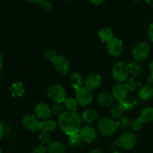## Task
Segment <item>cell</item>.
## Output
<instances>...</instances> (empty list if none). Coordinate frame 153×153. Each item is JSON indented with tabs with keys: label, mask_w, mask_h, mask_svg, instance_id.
<instances>
[{
	"label": "cell",
	"mask_w": 153,
	"mask_h": 153,
	"mask_svg": "<svg viewBox=\"0 0 153 153\" xmlns=\"http://www.w3.org/2000/svg\"><path fill=\"white\" fill-rule=\"evenodd\" d=\"M97 102L100 106L104 108L110 107L113 105L114 101V98L112 94L109 92H106V91H103L99 94L97 96Z\"/></svg>",
	"instance_id": "cell-15"
},
{
	"label": "cell",
	"mask_w": 153,
	"mask_h": 153,
	"mask_svg": "<svg viewBox=\"0 0 153 153\" xmlns=\"http://www.w3.org/2000/svg\"><path fill=\"white\" fill-rule=\"evenodd\" d=\"M140 118L144 123H150L153 121V108L147 107L143 108L141 111Z\"/></svg>",
	"instance_id": "cell-25"
},
{
	"label": "cell",
	"mask_w": 153,
	"mask_h": 153,
	"mask_svg": "<svg viewBox=\"0 0 153 153\" xmlns=\"http://www.w3.org/2000/svg\"><path fill=\"white\" fill-rule=\"evenodd\" d=\"M10 94L13 97H20L25 93V88L22 82H16L11 85L10 88Z\"/></svg>",
	"instance_id": "cell-20"
},
{
	"label": "cell",
	"mask_w": 153,
	"mask_h": 153,
	"mask_svg": "<svg viewBox=\"0 0 153 153\" xmlns=\"http://www.w3.org/2000/svg\"><path fill=\"white\" fill-rule=\"evenodd\" d=\"M4 127L1 124H0V140L2 139V137H4Z\"/></svg>",
	"instance_id": "cell-39"
},
{
	"label": "cell",
	"mask_w": 153,
	"mask_h": 153,
	"mask_svg": "<svg viewBox=\"0 0 153 153\" xmlns=\"http://www.w3.org/2000/svg\"><path fill=\"white\" fill-rule=\"evenodd\" d=\"M106 48L109 55L114 57H117L120 55L123 51V43L120 39L113 38L108 42Z\"/></svg>",
	"instance_id": "cell-10"
},
{
	"label": "cell",
	"mask_w": 153,
	"mask_h": 153,
	"mask_svg": "<svg viewBox=\"0 0 153 153\" xmlns=\"http://www.w3.org/2000/svg\"><path fill=\"white\" fill-rule=\"evenodd\" d=\"M113 153H121V152H118V151H115V152H114Z\"/></svg>",
	"instance_id": "cell-47"
},
{
	"label": "cell",
	"mask_w": 153,
	"mask_h": 153,
	"mask_svg": "<svg viewBox=\"0 0 153 153\" xmlns=\"http://www.w3.org/2000/svg\"><path fill=\"white\" fill-rule=\"evenodd\" d=\"M139 103H140V100L137 97H128L125 100L119 102V105L123 111H128L137 107Z\"/></svg>",
	"instance_id": "cell-16"
},
{
	"label": "cell",
	"mask_w": 153,
	"mask_h": 153,
	"mask_svg": "<svg viewBox=\"0 0 153 153\" xmlns=\"http://www.w3.org/2000/svg\"><path fill=\"white\" fill-rule=\"evenodd\" d=\"M150 47L146 42H139L132 50V55L136 61H143L149 57Z\"/></svg>",
	"instance_id": "cell-7"
},
{
	"label": "cell",
	"mask_w": 153,
	"mask_h": 153,
	"mask_svg": "<svg viewBox=\"0 0 153 153\" xmlns=\"http://www.w3.org/2000/svg\"><path fill=\"white\" fill-rule=\"evenodd\" d=\"M124 85L126 86L128 91H137V90H140V88H141V83L136 79H126Z\"/></svg>",
	"instance_id": "cell-26"
},
{
	"label": "cell",
	"mask_w": 153,
	"mask_h": 153,
	"mask_svg": "<svg viewBox=\"0 0 153 153\" xmlns=\"http://www.w3.org/2000/svg\"><path fill=\"white\" fill-rule=\"evenodd\" d=\"M57 124L52 120H45L40 123V130L46 132H51L56 128Z\"/></svg>",
	"instance_id": "cell-24"
},
{
	"label": "cell",
	"mask_w": 153,
	"mask_h": 153,
	"mask_svg": "<svg viewBox=\"0 0 153 153\" xmlns=\"http://www.w3.org/2000/svg\"><path fill=\"white\" fill-rule=\"evenodd\" d=\"M34 115L41 120H47L52 115L51 108L45 103H39L34 108Z\"/></svg>",
	"instance_id": "cell-14"
},
{
	"label": "cell",
	"mask_w": 153,
	"mask_h": 153,
	"mask_svg": "<svg viewBox=\"0 0 153 153\" xmlns=\"http://www.w3.org/2000/svg\"><path fill=\"white\" fill-rule=\"evenodd\" d=\"M117 128H119L120 129L126 130L131 126V122L129 118L124 117H120L118 119V120L117 121Z\"/></svg>",
	"instance_id": "cell-29"
},
{
	"label": "cell",
	"mask_w": 153,
	"mask_h": 153,
	"mask_svg": "<svg viewBox=\"0 0 153 153\" xmlns=\"http://www.w3.org/2000/svg\"><path fill=\"white\" fill-rule=\"evenodd\" d=\"M38 4L43 10L46 12H50L53 9V4L49 0H40Z\"/></svg>",
	"instance_id": "cell-33"
},
{
	"label": "cell",
	"mask_w": 153,
	"mask_h": 153,
	"mask_svg": "<svg viewBox=\"0 0 153 153\" xmlns=\"http://www.w3.org/2000/svg\"><path fill=\"white\" fill-rule=\"evenodd\" d=\"M48 97L56 103L64 102L66 97V91L61 85L55 84L51 85L47 91Z\"/></svg>",
	"instance_id": "cell-5"
},
{
	"label": "cell",
	"mask_w": 153,
	"mask_h": 153,
	"mask_svg": "<svg viewBox=\"0 0 153 153\" xmlns=\"http://www.w3.org/2000/svg\"><path fill=\"white\" fill-rule=\"evenodd\" d=\"M64 105L65 108L67 109V111H76V110L78 108V105H79V103H78V102L75 99L68 97V98H66L64 100Z\"/></svg>",
	"instance_id": "cell-28"
},
{
	"label": "cell",
	"mask_w": 153,
	"mask_h": 153,
	"mask_svg": "<svg viewBox=\"0 0 153 153\" xmlns=\"http://www.w3.org/2000/svg\"><path fill=\"white\" fill-rule=\"evenodd\" d=\"M64 1H71V0H64Z\"/></svg>",
	"instance_id": "cell-49"
},
{
	"label": "cell",
	"mask_w": 153,
	"mask_h": 153,
	"mask_svg": "<svg viewBox=\"0 0 153 153\" xmlns=\"http://www.w3.org/2000/svg\"><path fill=\"white\" fill-rule=\"evenodd\" d=\"M129 73L134 77H140L143 73V67L137 61H133L128 64Z\"/></svg>",
	"instance_id": "cell-23"
},
{
	"label": "cell",
	"mask_w": 153,
	"mask_h": 153,
	"mask_svg": "<svg viewBox=\"0 0 153 153\" xmlns=\"http://www.w3.org/2000/svg\"><path fill=\"white\" fill-rule=\"evenodd\" d=\"M70 82L71 84L72 87L74 88L75 90H78L82 87V85L84 83V80L82 75L79 73H73L70 76Z\"/></svg>",
	"instance_id": "cell-21"
},
{
	"label": "cell",
	"mask_w": 153,
	"mask_h": 153,
	"mask_svg": "<svg viewBox=\"0 0 153 153\" xmlns=\"http://www.w3.org/2000/svg\"><path fill=\"white\" fill-rule=\"evenodd\" d=\"M48 153H65L66 146L62 142L52 141L47 146Z\"/></svg>",
	"instance_id": "cell-19"
},
{
	"label": "cell",
	"mask_w": 153,
	"mask_h": 153,
	"mask_svg": "<svg viewBox=\"0 0 153 153\" xmlns=\"http://www.w3.org/2000/svg\"><path fill=\"white\" fill-rule=\"evenodd\" d=\"M119 147H120V146H119V143H118L117 141V142H114V143L111 144L112 149H114V150H117V149Z\"/></svg>",
	"instance_id": "cell-40"
},
{
	"label": "cell",
	"mask_w": 153,
	"mask_h": 153,
	"mask_svg": "<svg viewBox=\"0 0 153 153\" xmlns=\"http://www.w3.org/2000/svg\"><path fill=\"white\" fill-rule=\"evenodd\" d=\"M93 98L92 91L87 87L82 86L76 91V100L80 105H88L92 102Z\"/></svg>",
	"instance_id": "cell-6"
},
{
	"label": "cell",
	"mask_w": 153,
	"mask_h": 153,
	"mask_svg": "<svg viewBox=\"0 0 153 153\" xmlns=\"http://www.w3.org/2000/svg\"><path fill=\"white\" fill-rule=\"evenodd\" d=\"M102 77L97 73H91L87 76L84 80L85 87L91 89V91L100 88L102 85Z\"/></svg>",
	"instance_id": "cell-13"
},
{
	"label": "cell",
	"mask_w": 153,
	"mask_h": 153,
	"mask_svg": "<svg viewBox=\"0 0 153 153\" xmlns=\"http://www.w3.org/2000/svg\"><path fill=\"white\" fill-rule=\"evenodd\" d=\"M129 74L128 64L124 61H118L112 68V76L119 82H126Z\"/></svg>",
	"instance_id": "cell-3"
},
{
	"label": "cell",
	"mask_w": 153,
	"mask_h": 153,
	"mask_svg": "<svg viewBox=\"0 0 153 153\" xmlns=\"http://www.w3.org/2000/svg\"><path fill=\"white\" fill-rule=\"evenodd\" d=\"M128 91L124 84L117 83L112 88V95L115 100L120 102L128 97Z\"/></svg>",
	"instance_id": "cell-11"
},
{
	"label": "cell",
	"mask_w": 153,
	"mask_h": 153,
	"mask_svg": "<svg viewBox=\"0 0 153 153\" xmlns=\"http://www.w3.org/2000/svg\"><path fill=\"white\" fill-rule=\"evenodd\" d=\"M25 1L30 3H38L40 0H25Z\"/></svg>",
	"instance_id": "cell-45"
},
{
	"label": "cell",
	"mask_w": 153,
	"mask_h": 153,
	"mask_svg": "<svg viewBox=\"0 0 153 153\" xmlns=\"http://www.w3.org/2000/svg\"><path fill=\"white\" fill-rule=\"evenodd\" d=\"M149 72H150V76L153 78V61L149 65Z\"/></svg>",
	"instance_id": "cell-42"
},
{
	"label": "cell",
	"mask_w": 153,
	"mask_h": 153,
	"mask_svg": "<svg viewBox=\"0 0 153 153\" xmlns=\"http://www.w3.org/2000/svg\"><path fill=\"white\" fill-rule=\"evenodd\" d=\"M31 153H48L47 148L45 147L44 146L40 145V146H37V147H36L35 149H33L32 152Z\"/></svg>",
	"instance_id": "cell-36"
},
{
	"label": "cell",
	"mask_w": 153,
	"mask_h": 153,
	"mask_svg": "<svg viewBox=\"0 0 153 153\" xmlns=\"http://www.w3.org/2000/svg\"><path fill=\"white\" fill-rule=\"evenodd\" d=\"M117 142L120 148L124 150H130L132 149L137 143V137L133 132L126 131L120 136Z\"/></svg>",
	"instance_id": "cell-4"
},
{
	"label": "cell",
	"mask_w": 153,
	"mask_h": 153,
	"mask_svg": "<svg viewBox=\"0 0 153 153\" xmlns=\"http://www.w3.org/2000/svg\"><path fill=\"white\" fill-rule=\"evenodd\" d=\"M3 64H4V59H3V56L1 53H0V70L2 67Z\"/></svg>",
	"instance_id": "cell-43"
},
{
	"label": "cell",
	"mask_w": 153,
	"mask_h": 153,
	"mask_svg": "<svg viewBox=\"0 0 153 153\" xmlns=\"http://www.w3.org/2000/svg\"><path fill=\"white\" fill-rule=\"evenodd\" d=\"M138 97L140 100L147 101L153 97V88L151 85H146L141 87L138 91Z\"/></svg>",
	"instance_id": "cell-17"
},
{
	"label": "cell",
	"mask_w": 153,
	"mask_h": 153,
	"mask_svg": "<svg viewBox=\"0 0 153 153\" xmlns=\"http://www.w3.org/2000/svg\"><path fill=\"white\" fill-rule=\"evenodd\" d=\"M147 35L149 40L153 43V22L152 24H150V25L149 26L147 31Z\"/></svg>",
	"instance_id": "cell-37"
},
{
	"label": "cell",
	"mask_w": 153,
	"mask_h": 153,
	"mask_svg": "<svg viewBox=\"0 0 153 153\" xmlns=\"http://www.w3.org/2000/svg\"><path fill=\"white\" fill-rule=\"evenodd\" d=\"M89 153H103V151L100 148H97V149H92Z\"/></svg>",
	"instance_id": "cell-41"
},
{
	"label": "cell",
	"mask_w": 153,
	"mask_h": 153,
	"mask_svg": "<svg viewBox=\"0 0 153 153\" xmlns=\"http://www.w3.org/2000/svg\"><path fill=\"white\" fill-rule=\"evenodd\" d=\"M55 70L61 76H66L70 70V65L67 58L63 56H57L52 61Z\"/></svg>",
	"instance_id": "cell-9"
},
{
	"label": "cell",
	"mask_w": 153,
	"mask_h": 153,
	"mask_svg": "<svg viewBox=\"0 0 153 153\" xmlns=\"http://www.w3.org/2000/svg\"><path fill=\"white\" fill-rule=\"evenodd\" d=\"M133 1H142V0H133Z\"/></svg>",
	"instance_id": "cell-46"
},
{
	"label": "cell",
	"mask_w": 153,
	"mask_h": 153,
	"mask_svg": "<svg viewBox=\"0 0 153 153\" xmlns=\"http://www.w3.org/2000/svg\"><path fill=\"white\" fill-rule=\"evenodd\" d=\"M124 111L123 110L122 108L120 106V105H114L111 108V115L112 117L115 119H119L122 117Z\"/></svg>",
	"instance_id": "cell-31"
},
{
	"label": "cell",
	"mask_w": 153,
	"mask_h": 153,
	"mask_svg": "<svg viewBox=\"0 0 153 153\" xmlns=\"http://www.w3.org/2000/svg\"><path fill=\"white\" fill-rule=\"evenodd\" d=\"M98 129L100 132L105 137L111 136L116 132L117 129V122L110 118H102L98 122Z\"/></svg>",
	"instance_id": "cell-2"
},
{
	"label": "cell",
	"mask_w": 153,
	"mask_h": 153,
	"mask_svg": "<svg viewBox=\"0 0 153 153\" xmlns=\"http://www.w3.org/2000/svg\"><path fill=\"white\" fill-rule=\"evenodd\" d=\"M146 1L150 7H153V0H146Z\"/></svg>",
	"instance_id": "cell-44"
},
{
	"label": "cell",
	"mask_w": 153,
	"mask_h": 153,
	"mask_svg": "<svg viewBox=\"0 0 153 153\" xmlns=\"http://www.w3.org/2000/svg\"><path fill=\"white\" fill-rule=\"evenodd\" d=\"M68 141L69 145L73 148H78L82 145V140L81 138L80 135L79 133L74 134H71V135L68 136Z\"/></svg>",
	"instance_id": "cell-27"
},
{
	"label": "cell",
	"mask_w": 153,
	"mask_h": 153,
	"mask_svg": "<svg viewBox=\"0 0 153 153\" xmlns=\"http://www.w3.org/2000/svg\"><path fill=\"white\" fill-rule=\"evenodd\" d=\"M43 55H44V57L46 58V59L49 60V61H51L52 62L55 59V58L58 56L56 54V52H55V50H53V49H46V50L44 51Z\"/></svg>",
	"instance_id": "cell-35"
},
{
	"label": "cell",
	"mask_w": 153,
	"mask_h": 153,
	"mask_svg": "<svg viewBox=\"0 0 153 153\" xmlns=\"http://www.w3.org/2000/svg\"><path fill=\"white\" fill-rule=\"evenodd\" d=\"M0 153H2V152H1V147H0Z\"/></svg>",
	"instance_id": "cell-48"
},
{
	"label": "cell",
	"mask_w": 153,
	"mask_h": 153,
	"mask_svg": "<svg viewBox=\"0 0 153 153\" xmlns=\"http://www.w3.org/2000/svg\"><path fill=\"white\" fill-rule=\"evenodd\" d=\"M59 128L67 135L77 134L81 129L82 118L76 111H66L58 117Z\"/></svg>",
	"instance_id": "cell-1"
},
{
	"label": "cell",
	"mask_w": 153,
	"mask_h": 153,
	"mask_svg": "<svg viewBox=\"0 0 153 153\" xmlns=\"http://www.w3.org/2000/svg\"><path fill=\"white\" fill-rule=\"evenodd\" d=\"M38 140L42 146H46V145L48 146L52 142V137H51V134L49 132L42 131L40 135H39Z\"/></svg>",
	"instance_id": "cell-30"
},
{
	"label": "cell",
	"mask_w": 153,
	"mask_h": 153,
	"mask_svg": "<svg viewBox=\"0 0 153 153\" xmlns=\"http://www.w3.org/2000/svg\"><path fill=\"white\" fill-rule=\"evenodd\" d=\"M89 1L95 5H99V4H101L103 2H105V0H89Z\"/></svg>",
	"instance_id": "cell-38"
},
{
	"label": "cell",
	"mask_w": 153,
	"mask_h": 153,
	"mask_svg": "<svg viewBox=\"0 0 153 153\" xmlns=\"http://www.w3.org/2000/svg\"><path fill=\"white\" fill-rule=\"evenodd\" d=\"M51 111H52V115L54 116H58L59 117L64 111H66L65 108L61 103H55V105L51 108Z\"/></svg>",
	"instance_id": "cell-32"
},
{
	"label": "cell",
	"mask_w": 153,
	"mask_h": 153,
	"mask_svg": "<svg viewBox=\"0 0 153 153\" xmlns=\"http://www.w3.org/2000/svg\"><path fill=\"white\" fill-rule=\"evenodd\" d=\"M40 123L38 118L33 114H26L22 119L23 126L31 132H37L40 130Z\"/></svg>",
	"instance_id": "cell-8"
},
{
	"label": "cell",
	"mask_w": 153,
	"mask_h": 153,
	"mask_svg": "<svg viewBox=\"0 0 153 153\" xmlns=\"http://www.w3.org/2000/svg\"><path fill=\"white\" fill-rule=\"evenodd\" d=\"M81 118L85 123H92L98 118V114L94 109L88 108L83 112Z\"/></svg>",
	"instance_id": "cell-18"
},
{
	"label": "cell",
	"mask_w": 153,
	"mask_h": 153,
	"mask_svg": "<svg viewBox=\"0 0 153 153\" xmlns=\"http://www.w3.org/2000/svg\"><path fill=\"white\" fill-rule=\"evenodd\" d=\"M98 36L101 41L108 43L114 38V32L108 27H104L99 31Z\"/></svg>",
	"instance_id": "cell-22"
},
{
	"label": "cell",
	"mask_w": 153,
	"mask_h": 153,
	"mask_svg": "<svg viewBox=\"0 0 153 153\" xmlns=\"http://www.w3.org/2000/svg\"><path fill=\"white\" fill-rule=\"evenodd\" d=\"M82 141L86 143L94 142L97 138V132L93 127L89 126H85L81 128L79 132Z\"/></svg>",
	"instance_id": "cell-12"
},
{
	"label": "cell",
	"mask_w": 153,
	"mask_h": 153,
	"mask_svg": "<svg viewBox=\"0 0 153 153\" xmlns=\"http://www.w3.org/2000/svg\"><path fill=\"white\" fill-rule=\"evenodd\" d=\"M143 123H144V122H143L140 118L134 120V121L131 122V128H132L134 131H139L140 130H141L142 128L143 127Z\"/></svg>",
	"instance_id": "cell-34"
}]
</instances>
